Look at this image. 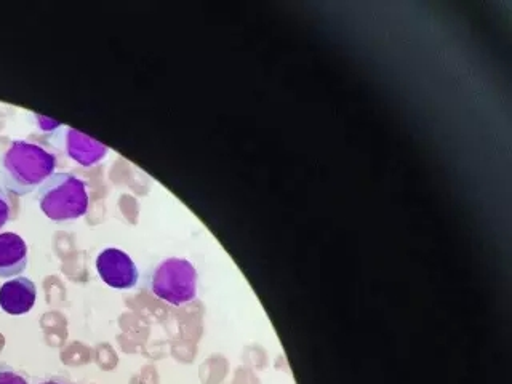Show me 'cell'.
I'll return each mask as SVG.
<instances>
[{
  "label": "cell",
  "mask_w": 512,
  "mask_h": 384,
  "mask_svg": "<svg viewBox=\"0 0 512 384\" xmlns=\"http://www.w3.org/2000/svg\"><path fill=\"white\" fill-rule=\"evenodd\" d=\"M55 154L40 144L13 140L0 156V186L16 196H28L55 173Z\"/></svg>",
  "instance_id": "cell-1"
},
{
  "label": "cell",
  "mask_w": 512,
  "mask_h": 384,
  "mask_svg": "<svg viewBox=\"0 0 512 384\" xmlns=\"http://www.w3.org/2000/svg\"><path fill=\"white\" fill-rule=\"evenodd\" d=\"M37 202L48 220L76 221L88 212V189L84 180L72 173H53L39 189Z\"/></svg>",
  "instance_id": "cell-2"
},
{
  "label": "cell",
  "mask_w": 512,
  "mask_h": 384,
  "mask_svg": "<svg viewBox=\"0 0 512 384\" xmlns=\"http://www.w3.org/2000/svg\"><path fill=\"white\" fill-rule=\"evenodd\" d=\"M197 269L184 258H167L149 272L148 287L152 295L173 306H183L196 300Z\"/></svg>",
  "instance_id": "cell-3"
},
{
  "label": "cell",
  "mask_w": 512,
  "mask_h": 384,
  "mask_svg": "<svg viewBox=\"0 0 512 384\" xmlns=\"http://www.w3.org/2000/svg\"><path fill=\"white\" fill-rule=\"evenodd\" d=\"M96 271L104 284L116 290H132L140 280V271L132 256L119 248L103 250L96 258Z\"/></svg>",
  "instance_id": "cell-4"
},
{
  "label": "cell",
  "mask_w": 512,
  "mask_h": 384,
  "mask_svg": "<svg viewBox=\"0 0 512 384\" xmlns=\"http://www.w3.org/2000/svg\"><path fill=\"white\" fill-rule=\"evenodd\" d=\"M63 143V149L69 159L74 160L82 167H93L106 159L109 149L92 136L79 132L76 128L64 127L56 133Z\"/></svg>",
  "instance_id": "cell-5"
},
{
  "label": "cell",
  "mask_w": 512,
  "mask_h": 384,
  "mask_svg": "<svg viewBox=\"0 0 512 384\" xmlns=\"http://www.w3.org/2000/svg\"><path fill=\"white\" fill-rule=\"evenodd\" d=\"M37 300V287L29 277H15L0 287V308L10 316L28 314Z\"/></svg>",
  "instance_id": "cell-6"
},
{
  "label": "cell",
  "mask_w": 512,
  "mask_h": 384,
  "mask_svg": "<svg viewBox=\"0 0 512 384\" xmlns=\"http://www.w3.org/2000/svg\"><path fill=\"white\" fill-rule=\"evenodd\" d=\"M28 268V245L15 232L0 234V277L12 279Z\"/></svg>",
  "instance_id": "cell-7"
},
{
  "label": "cell",
  "mask_w": 512,
  "mask_h": 384,
  "mask_svg": "<svg viewBox=\"0 0 512 384\" xmlns=\"http://www.w3.org/2000/svg\"><path fill=\"white\" fill-rule=\"evenodd\" d=\"M0 384H31L28 376L7 364H0Z\"/></svg>",
  "instance_id": "cell-8"
},
{
  "label": "cell",
  "mask_w": 512,
  "mask_h": 384,
  "mask_svg": "<svg viewBox=\"0 0 512 384\" xmlns=\"http://www.w3.org/2000/svg\"><path fill=\"white\" fill-rule=\"evenodd\" d=\"M12 199L8 196L7 189L0 186V229L4 228L8 221L12 220Z\"/></svg>",
  "instance_id": "cell-9"
},
{
  "label": "cell",
  "mask_w": 512,
  "mask_h": 384,
  "mask_svg": "<svg viewBox=\"0 0 512 384\" xmlns=\"http://www.w3.org/2000/svg\"><path fill=\"white\" fill-rule=\"evenodd\" d=\"M32 117H34V122H36L40 132L58 133L60 132L61 128H63V125H61L60 122L48 119V117L45 116H40V114H32Z\"/></svg>",
  "instance_id": "cell-10"
},
{
  "label": "cell",
  "mask_w": 512,
  "mask_h": 384,
  "mask_svg": "<svg viewBox=\"0 0 512 384\" xmlns=\"http://www.w3.org/2000/svg\"><path fill=\"white\" fill-rule=\"evenodd\" d=\"M39 384H76L72 383L68 378H64V376H50L47 380L40 381Z\"/></svg>",
  "instance_id": "cell-11"
}]
</instances>
